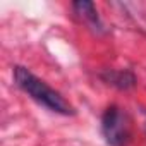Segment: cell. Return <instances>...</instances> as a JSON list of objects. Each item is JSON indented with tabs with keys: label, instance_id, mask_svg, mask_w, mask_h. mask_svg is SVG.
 <instances>
[{
	"label": "cell",
	"instance_id": "3",
	"mask_svg": "<svg viewBox=\"0 0 146 146\" xmlns=\"http://www.w3.org/2000/svg\"><path fill=\"white\" fill-rule=\"evenodd\" d=\"M102 79L117 90H131L137 83L134 72L127 70V69H108V70L102 72Z\"/></svg>",
	"mask_w": 146,
	"mask_h": 146
},
{
	"label": "cell",
	"instance_id": "4",
	"mask_svg": "<svg viewBox=\"0 0 146 146\" xmlns=\"http://www.w3.org/2000/svg\"><path fill=\"white\" fill-rule=\"evenodd\" d=\"M76 14L95 31H103V24L100 21V16L96 12V7L93 2H88V0H81V2H74L72 4Z\"/></svg>",
	"mask_w": 146,
	"mask_h": 146
},
{
	"label": "cell",
	"instance_id": "1",
	"mask_svg": "<svg viewBox=\"0 0 146 146\" xmlns=\"http://www.w3.org/2000/svg\"><path fill=\"white\" fill-rule=\"evenodd\" d=\"M14 81L19 90H23L29 98H33L36 103L43 105L50 112L60 113V115H74L76 110L58 91L50 88L45 81L36 78L31 70L26 67H14Z\"/></svg>",
	"mask_w": 146,
	"mask_h": 146
},
{
	"label": "cell",
	"instance_id": "2",
	"mask_svg": "<svg viewBox=\"0 0 146 146\" xmlns=\"http://www.w3.org/2000/svg\"><path fill=\"white\" fill-rule=\"evenodd\" d=\"M102 134L108 146H125L131 139V124L127 113L117 107L110 105L102 115Z\"/></svg>",
	"mask_w": 146,
	"mask_h": 146
}]
</instances>
